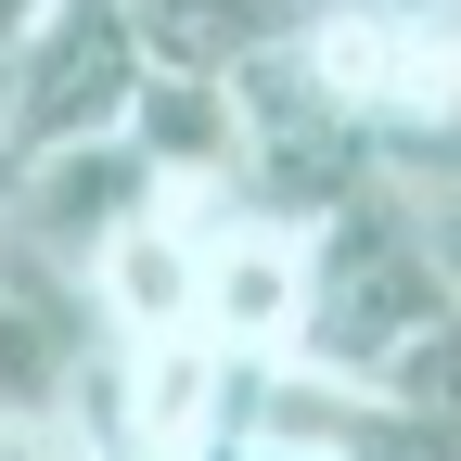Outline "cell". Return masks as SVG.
<instances>
[{
  "instance_id": "obj_4",
  "label": "cell",
  "mask_w": 461,
  "mask_h": 461,
  "mask_svg": "<svg viewBox=\"0 0 461 461\" xmlns=\"http://www.w3.org/2000/svg\"><path fill=\"white\" fill-rule=\"evenodd\" d=\"M244 461H321V448H295V436H244Z\"/></svg>"
},
{
  "instance_id": "obj_5",
  "label": "cell",
  "mask_w": 461,
  "mask_h": 461,
  "mask_svg": "<svg viewBox=\"0 0 461 461\" xmlns=\"http://www.w3.org/2000/svg\"><path fill=\"white\" fill-rule=\"evenodd\" d=\"M26 14H39V0H0V51H14V39H26Z\"/></svg>"
},
{
  "instance_id": "obj_1",
  "label": "cell",
  "mask_w": 461,
  "mask_h": 461,
  "mask_svg": "<svg viewBox=\"0 0 461 461\" xmlns=\"http://www.w3.org/2000/svg\"><path fill=\"white\" fill-rule=\"evenodd\" d=\"M436 333H448V230H436V205L423 218L397 193L321 205L308 218V308H295V346L282 359H308L333 384H384Z\"/></svg>"
},
{
  "instance_id": "obj_6",
  "label": "cell",
  "mask_w": 461,
  "mask_h": 461,
  "mask_svg": "<svg viewBox=\"0 0 461 461\" xmlns=\"http://www.w3.org/2000/svg\"><path fill=\"white\" fill-rule=\"evenodd\" d=\"M397 14H448V0H397Z\"/></svg>"
},
{
  "instance_id": "obj_2",
  "label": "cell",
  "mask_w": 461,
  "mask_h": 461,
  "mask_svg": "<svg viewBox=\"0 0 461 461\" xmlns=\"http://www.w3.org/2000/svg\"><path fill=\"white\" fill-rule=\"evenodd\" d=\"M141 14L129 0H39L26 39L0 51V167L26 154H65V141H103L141 90Z\"/></svg>"
},
{
  "instance_id": "obj_3",
  "label": "cell",
  "mask_w": 461,
  "mask_h": 461,
  "mask_svg": "<svg viewBox=\"0 0 461 461\" xmlns=\"http://www.w3.org/2000/svg\"><path fill=\"white\" fill-rule=\"evenodd\" d=\"M295 308H308V230L230 193V218H205V257H193V333L218 359H282Z\"/></svg>"
}]
</instances>
